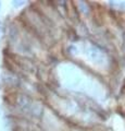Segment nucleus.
Masks as SVG:
<instances>
[{
  "mask_svg": "<svg viewBox=\"0 0 125 131\" xmlns=\"http://www.w3.org/2000/svg\"><path fill=\"white\" fill-rule=\"evenodd\" d=\"M0 7H1V5H0Z\"/></svg>",
  "mask_w": 125,
  "mask_h": 131,
  "instance_id": "nucleus-1",
  "label": "nucleus"
}]
</instances>
